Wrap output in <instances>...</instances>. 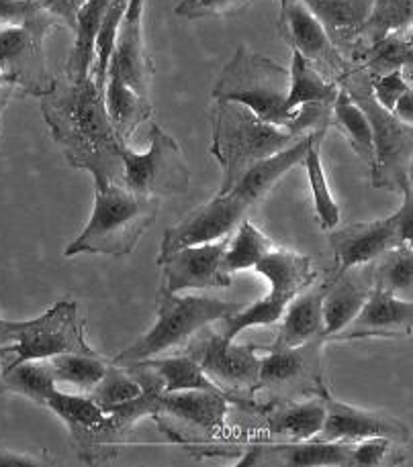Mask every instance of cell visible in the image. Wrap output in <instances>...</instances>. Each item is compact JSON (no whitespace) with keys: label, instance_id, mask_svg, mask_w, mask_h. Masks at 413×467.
Segmentation results:
<instances>
[{"label":"cell","instance_id":"obj_1","mask_svg":"<svg viewBox=\"0 0 413 467\" xmlns=\"http://www.w3.org/2000/svg\"><path fill=\"white\" fill-rule=\"evenodd\" d=\"M39 109L72 168L122 184V145L125 141L111 123L105 97L92 76L84 82L56 78L51 90L39 99Z\"/></svg>","mask_w":413,"mask_h":467},{"label":"cell","instance_id":"obj_2","mask_svg":"<svg viewBox=\"0 0 413 467\" xmlns=\"http://www.w3.org/2000/svg\"><path fill=\"white\" fill-rule=\"evenodd\" d=\"M94 180V209L84 231L66 247L64 255L99 254L127 255L137 241L156 223L158 198L129 192L109 178Z\"/></svg>","mask_w":413,"mask_h":467},{"label":"cell","instance_id":"obj_3","mask_svg":"<svg viewBox=\"0 0 413 467\" xmlns=\"http://www.w3.org/2000/svg\"><path fill=\"white\" fill-rule=\"evenodd\" d=\"M211 153L223 168L219 196L228 194L256 161L270 158L301 137L287 129L264 123L248 107L234 100H215L211 107Z\"/></svg>","mask_w":413,"mask_h":467},{"label":"cell","instance_id":"obj_4","mask_svg":"<svg viewBox=\"0 0 413 467\" xmlns=\"http://www.w3.org/2000/svg\"><path fill=\"white\" fill-rule=\"evenodd\" d=\"M338 86L363 109L371 125L375 145V163L371 168L373 186L393 192H403L408 186H413V125L403 123L393 112L378 105L371 90V76L363 66L352 64Z\"/></svg>","mask_w":413,"mask_h":467},{"label":"cell","instance_id":"obj_5","mask_svg":"<svg viewBox=\"0 0 413 467\" xmlns=\"http://www.w3.org/2000/svg\"><path fill=\"white\" fill-rule=\"evenodd\" d=\"M289 70L246 46L236 49L213 88L215 100H234L264 123L287 129L295 110H287Z\"/></svg>","mask_w":413,"mask_h":467},{"label":"cell","instance_id":"obj_6","mask_svg":"<svg viewBox=\"0 0 413 467\" xmlns=\"http://www.w3.org/2000/svg\"><path fill=\"white\" fill-rule=\"evenodd\" d=\"M242 306L244 305H238V302H226L217 298H180L175 292L160 288L156 296V325L142 339L129 345L125 351L119 353L111 361L115 366L129 368L140 361L156 358L164 351L183 348V345L191 341L193 335L203 331L211 323H219L221 318L234 315Z\"/></svg>","mask_w":413,"mask_h":467},{"label":"cell","instance_id":"obj_7","mask_svg":"<svg viewBox=\"0 0 413 467\" xmlns=\"http://www.w3.org/2000/svg\"><path fill=\"white\" fill-rule=\"evenodd\" d=\"M325 339L317 337L307 343L269 345L266 356L260 358L256 390L269 396V402L301 400V398L328 396L330 390L323 382L322 349Z\"/></svg>","mask_w":413,"mask_h":467},{"label":"cell","instance_id":"obj_8","mask_svg":"<svg viewBox=\"0 0 413 467\" xmlns=\"http://www.w3.org/2000/svg\"><path fill=\"white\" fill-rule=\"evenodd\" d=\"M123 178L129 192L160 198L183 196L191 190V171L175 137L158 123L150 127L148 151L137 153L127 143L122 145Z\"/></svg>","mask_w":413,"mask_h":467},{"label":"cell","instance_id":"obj_9","mask_svg":"<svg viewBox=\"0 0 413 467\" xmlns=\"http://www.w3.org/2000/svg\"><path fill=\"white\" fill-rule=\"evenodd\" d=\"M46 406L66 422L84 463L115 460L119 445H123L129 432L133 431L115 412L102 410L89 394L80 396L56 390L48 398Z\"/></svg>","mask_w":413,"mask_h":467},{"label":"cell","instance_id":"obj_10","mask_svg":"<svg viewBox=\"0 0 413 467\" xmlns=\"http://www.w3.org/2000/svg\"><path fill=\"white\" fill-rule=\"evenodd\" d=\"M229 404L239 406L234 398L203 390L162 394L160 409L152 419L170 441L201 449L223 437Z\"/></svg>","mask_w":413,"mask_h":467},{"label":"cell","instance_id":"obj_11","mask_svg":"<svg viewBox=\"0 0 413 467\" xmlns=\"http://www.w3.org/2000/svg\"><path fill=\"white\" fill-rule=\"evenodd\" d=\"M5 366L49 359L62 353H97L84 339V321L79 317V305L64 298L33 321H25L13 345L0 349V358L11 356Z\"/></svg>","mask_w":413,"mask_h":467},{"label":"cell","instance_id":"obj_12","mask_svg":"<svg viewBox=\"0 0 413 467\" xmlns=\"http://www.w3.org/2000/svg\"><path fill=\"white\" fill-rule=\"evenodd\" d=\"M266 345H234L223 341L219 333H209L205 339L188 345L186 356L199 363L211 382L221 390L239 398L254 396L260 371V356Z\"/></svg>","mask_w":413,"mask_h":467},{"label":"cell","instance_id":"obj_13","mask_svg":"<svg viewBox=\"0 0 413 467\" xmlns=\"http://www.w3.org/2000/svg\"><path fill=\"white\" fill-rule=\"evenodd\" d=\"M279 33L292 51L303 56L330 82L338 84L350 70V59L340 54L322 21L301 0H281Z\"/></svg>","mask_w":413,"mask_h":467},{"label":"cell","instance_id":"obj_14","mask_svg":"<svg viewBox=\"0 0 413 467\" xmlns=\"http://www.w3.org/2000/svg\"><path fill=\"white\" fill-rule=\"evenodd\" d=\"M248 211L249 206L238 196L217 194L213 201L186 214V219L180 221L176 227L166 229L156 264L160 265L170 254L183 247L213 244V241L231 235L238 224L246 219Z\"/></svg>","mask_w":413,"mask_h":467},{"label":"cell","instance_id":"obj_15","mask_svg":"<svg viewBox=\"0 0 413 467\" xmlns=\"http://www.w3.org/2000/svg\"><path fill=\"white\" fill-rule=\"evenodd\" d=\"M383 437L397 445H406L411 431L399 419L381 410H365L358 406L335 400L332 394L325 396V419L315 439L332 443H356V441Z\"/></svg>","mask_w":413,"mask_h":467},{"label":"cell","instance_id":"obj_16","mask_svg":"<svg viewBox=\"0 0 413 467\" xmlns=\"http://www.w3.org/2000/svg\"><path fill=\"white\" fill-rule=\"evenodd\" d=\"M43 36L27 27H0V72L13 78L15 86L41 99L54 86L43 56Z\"/></svg>","mask_w":413,"mask_h":467},{"label":"cell","instance_id":"obj_17","mask_svg":"<svg viewBox=\"0 0 413 467\" xmlns=\"http://www.w3.org/2000/svg\"><path fill=\"white\" fill-rule=\"evenodd\" d=\"M413 328V302L397 298L391 292L371 288L363 308L352 321L332 335L328 341L355 339H401Z\"/></svg>","mask_w":413,"mask_h":467},{"label":"cell","instance_id":"obj_18","mask_svg":"<svg viewBox=\"0 0 413 467\" xmlns=\"http://www.w3.org/2000/svg\"><path fill=\"white\" fill-rule=\"evenodd\" d=\"M231 235L205 245L183 247L170 254L160 265L164 267V290L186 288H229L231 274L223 270V254Z\"/></svg>","mask_w":413,"mask_h":467},{"label":"cell","instance_id":"obj_19","mask_svg":"<svg viewBox=\"0 0 413 467\" xmlns=\"http://www.w3.org/2000/svg\"><path fill=\"white\" fill-rule=\"evenodd\" d=\"M328 241L335 259V272L332 275L352 270L356 265L371 264L389 249L403 245L397 213L387 219L356 223L342 231H334Z\"/></svg>","mask_w":413,"mask_h":467},{"label":"cell","instance_id":"obj_20","mask_svg":"<svg viewBox=\"0 0 413 467\" xmlns=\"http://www.w3.org/2000/svg\"><path fill=\"white\" fill-rule=\"evenodd\" d=\"M352 467L350 443L307 439L285 443H252L238 467Z\"/></svg>","mask_w":413,"mask_h":467},{"label":"cell","instance_id":"obj_21","mask_svg":"<svg viewBox=\"0 0 413 467\" xmlns=\"http://www.w3.org/2000/svg\"><path fill=\"white\" fill-rule=\"evenodd\" d=\"M109 64L117 67L119 76L129 88L150 99L154 64L143 41V0H129L127 3Z\"/></svg>","mask_w":413,"mask_h":467},{"label":"cell","instance_id":"obj_22","mask_svg":"<svg viewBox=\"0 0 413 467\" xmlns=\"http://www.w3.org/2000/svg\"><path fill=\"white\" fill-rule=\"evenodd\" d=\"M264 417V429L270 437L285 441H307L317 437L325 419V396H313L309 400H281L256 406Z\"/></svg>","mask_w":413,"mask_h":467},{"label":"cell","instance_id":"obj_23","mask_svg":"<svg viewBox=\"0 0 413 467\" xmlns=\"http://www.w3.org/2000/svg\"><path fill=\"white\" fill-rule=\"evenodd\" d=\"M317 133L322 131L301 137L295 145L287 147V150L274 153L266 160L256 161L252 168H248L244 171V176L238 180V184L231 188L228 194L238 196L239 201H244L249 206V209H254V206L270 192L272 186L277 184V182L285 176L292 166H297V163L303 161L309 145H312Z\"/></svg>","mask_w":413,"mask_h":467},{"label":"cell","instance_id":"obj_24","mask_svg":"<svg viewBox=\"0 0 413 467\" xmlns=\"http://www.w3.org/2000/svg\"><path fill=\"white\" fill-rule=\"evenodd\" d=\"M371 288V274H368L366 280H363V275L352 274V270L332 275L330 280H325V294L322 302L325 341L332 335L342 331L358 315V310L363 308Z\"/></svg>","mask_w":413,"mask_h":467},{"label":"cell","instance_id":"obj_25","mask_svg":"<svg viewBox=\"0 0 413 467\" xmlns=\"http://www.w3.org/2000/svg\"><path fill=\"white\" fill-rule=\"evenodd\" d=\"M254 270L270 282V294H277V296L287 300H292L317 280L312 259L289 252V249L272 247L254 265Z\"/></svg>","mask_w":413,"mask_h":467},{"label":"cell","instance_id":"obj_26","mask_svg":"<svg viewBox=\"0 0 413 467\" xmlns=\"http://www.w3.org/2000/svg\"><path fill=\"white\" fill-rule=\"evenodd\" d=\"M102 97H105V109L109 112L111 123H113L117 135L125 143L135 133V129L154 115L150 99H145L142 94L129 88L113 64H109Z\"/></svg>","mask_w":413,"mask_h":467},{"label":"cell","instance_id":"obj_27","mask_svg":"<svg viewBox=\"0 0 413 467\" xmlns=\"http://www.w3.org/2000/svg\"><path fill=\"white\" fill-rule=\"evenodd\" d=\"M323 294L325 282L315 284L312 290H307L303 294H297V296L287 305L285 321H282L277 341L272 345L292 348V345H301L317 339V337H323Z\"/></svg>","mask_w":413,"mask_h":467},{"label":"cell","instance_id":"obj_28","mask_svg":"<svg viewBox=\"0 0 413 467\" xmlns=\"http://www.w3.org/2000/svg\"><path fill=\"white\" fill-rule=\"evenodd\" d=\"M109 3L111 0H86L79 15H76L74 46L64 72V78L70 82H84L90 76L94 64V43H97L102 16L107 13Z\"/></svg>","mask_w":413,"mask_h":467},{"label":"cell","instance_id":"obj_29","mask_svg":"<svg viewBox=\"0 0 413 467\" xmlns=\"http://www.w3.org/2000/svg\"><path fill=\"white\" fill-rule=\"evenodd\" d=\"M145 363H148V366L158 374L164 394L185 392V390H203V392H213V394H223V396L234 398L236 402H239V409L248 410L254 406L252 398H239L221 390L217 384L206 378L199 363H196L193 358H188L186 353L185 356L164 358V359L152 358V359H145Z\"/></svg>","mask_w":413,"mask_h":467},{"label":"cell","instance_id":"obj_30","mask_svg":"<svg viewBox=\"0 0 413 467\" xmlns=\"http://www.w3.org/2000/svg\"><path fill=\"white\" fill-rule=\"evenodd\" d=\"M352 64L363 66L368 76H383L395 70H401L411 82V67H413V46L411 33L395 31L378 39L373 46L360 49Z\"/></svg>","mask_w":413,"mask_h":467},{"label":"cell","instance_id":"obj_31","mask_svg":"<svg viewBox=\"0 0 413 467\" xmlns=\"http://www.w3.org/2000/svg\"><path fill=\"white\" fill-rule=\"evenodd\" d=\"M13 392L46 406L48 398L56 392V379L48 359H31L0 371V392Z\"/></svg>","mask_w":413,"mask_h":467},{"label":"cell","instance_id":"obj_32","mask_svg":"<svg viewBox=\"0 0 413 467\" xmlns=\"http://www.w3.org/2000/svg\"><path fill=\"white\" fill-rule=\"evenodd\" d=\"M340 86L323 78L307 59L292 51V62L289 67V94L287 110H295L307 102H332L338 97Z\"/></svg>","mask_w":413,"mask_h":467},{"label":"cell","instance_id":"obj_33","mask_svg":"<svg viewBox=\"0 0 413 467\" xmlns=\"http://www.w3.org/2000/svg\"><path fill=\"white\" fill-rule=\"evenodd\" d=\"M373 288L391 292L403 300H411L413 294V244H403L389 249L375 259L368 270Z\"/></svg>","mask_w":413,"mask_h":467},{"label":"cell","instance_id":"obj_34","mask_svg":"<svg viewBox=\"0 0 413 467\" xmlns=\"http://www.w3.org/2000/svg\"><path fill=\"white\" fill-rule=\"evenodd\" d=\"M332 125L344 133L350 141L352 150L363 160L366 166L373 168L375 163V145H373V131L368 125V119L355 100L340 88L338 97L332 107Z\"/></svg>","mask_w":413,"mask_h":467},{"label":"cell","instance_id":"obj_35","mask_svg":"<svg viewBox=\"0 0 413 467\" xmlns=\"http://www.w3.org/2000/svg\"><path fill=\"white\" fill-rule=\"evenodd\" d=\"M411 19L413 0H373L371 15H368V21L365 23L363 31H360L358 47L352 59L356 57L360 49L373 46V43L389 36V33L411 29Z\"/></svg>","mask_w":413,"mask_h":467},{"label":"cell","instance_id":"obj_36","mask_svg":"<svg viewBox=\"0 0 413 467\" xmlns=\"http://www.w3.org/2000/svg\"><path fill=\"white\" fill-rule=\"evenodd\" d=\"M323 137H325V131L315 135V140L312 141V145H309V150L305 153L303 163L307 168L309 186H312L317 223H320L322 229L330 231L340 223V209H338V204H335L334 196L330 192L328 180H325V171H323V166H322Z\"/></svg>","mask_w":413,"mask_h":467},{"label":"cell","instance_id":"obj_37","mask_svg":"<svg viewBox=\"0 0 413 467\" xmlns=\"http://www.w3.org/2000/svg\"><path fill=\"white\" fill-rule=\"evenodd\" d=\"M48 361L56 382L76 386L86 394L92 390L109 366V359L101 353H62Z\"/></svg>","mask_w":413,"mask_h":467},{"label":"cell","instance_id":"obj_38","mask_svg":"<svg viewBox=\"0 0 413 467\" xmlns=\"http://www.w3.org/2000/svg\"><path fill=\"white\" fill-rule=\"evenodd\" d=\"M274 247L272 241L256 227L254 223L242 221L238 224L236 237L229 239V245L223 254V270L228 274L242 272L254 267Z\"/></svg>","mask_w":413,"mask_h":467},{"label":"cell","instance_id":"obj_39","mask_svg":"<svg viewBox=\"0 0 413 467\" xmlns=\"http://www.w3.org/2000/svg\"><path fill=\"white\" fill-rule=\"evenodd\" d=\"M291 300L277 296V294H269V296L254 302L249 306H242L236 310L234 315L221 318L219 335L223 341H234L236 337L248 327H260V325H274L279 318L285 315V308Z\"/></svg>","mask_w":413,"mask_h":467},{"label":"cell","instance_id":"obj_40","mask_svg":"<svg viewBox=\"0 0 413 467\" xmlns=\"http://www.w3.org/2000/svg\"><path fill=\"white\" fill-rule=\"evenodd\" d=\"M127 3L129 0H111L107 6V13H105V16H102L97 43H94V64H92L90 76H92L94 84H97L101 90H105L109 62H111V56H113L117 31H119V25H122L123 15H125Z\"/></svg>","mask_w":413,"mask_h":467},{"label":"cell","instance_id":"obj_41","mask_svg":"<svg viewBox=\"0 0 413 467\" xmlns=\"http://www.w3.org/2000/svg\"><path fill=\"white\" fill-rule=\"evenodd\" d=\"M140 394L142 386L137 384V379L129 374L125 368L115 366L113 361H109L105 374H102V378L89 392V396L101 406V409L123 404Z\"/></svg>","mask_w":413,"mask_h":467},{"label":"cell","instance_id":"obj_42","mask_svg":"<svg viewBox=\"0 0 413 467\" xmlns=\"http://www.w3.org/2000/svg\"><path fill=\"white\" fill-rule=\"evenodd\" d=\"M0 25L27 27L46 37V33L59 23L49 13L43 11L33 0H0Z\"/></svg>","mask_w":413,"mask_h":467},{"label":"cell","instance_id":"obj_43","mask_svg":"<svg viewBox=\"0 0 413 467\" xmlns=\"http://www.w3.org/2000/svg\"><path fill=\"white\" fill-rule=\"evenodd\" d=\"M254 3V0H180L175 13L183 19L196 21L205 16H229Z\"/></svg>","mask_w":413,"mask_h":467},{"label":"cell","instance_id":"obj_44","mask_svg":"<svg viewBox=\"0 0 413 467\" xmlns=\"http://www.w3.org/2000/svg\"><path fill=\"white\" fill-rule=\"evenodd\" d=\"M409 88H411V82L401 70H395L383 76H371L373 97L378 105L389 112H393L395 102H397L401 94Z\"/></svg>","mask_w":413,"mask_h":467},{"label":"cell","instance_id":"obj_45","mask_svg":"<svg viewBox=\"0 0 413 467\" xmlns=\"http://www.w3.org/2000/svg\"><path fill=\"white\" fill-rule=\"evenodd\" d=\"M393 441L383 439V437H373L365 441H356V443H350V462L352 467H376L383 465L387 457H389Z\"/></svg>","mask_w":413,"mask_h":467},{"label":"cell","instance_id":"obj_46","mask_svg":"<svg viewBox=\"0 0 413 467\" xmlns=\"http://www.w3.org/2000/svg\"><path fill=\"white\" fill-rule=\"evenodd\" d=\"M33 3L39 5L43 11L54 16L59 25H64V27L74 31L76 15H79L80 6L86 0H33Z\"/></svg>","mask_w":413,"mask_h":467},{"label":"cell","instance_id":"obj_47","mask_svg":"<svg viewBox=\"0 0 413 467\" xmlns=\"http://www.w3.org/2000/svg\"><path fill=\"white\" fill-rule=\"evenodd\" d=\"M43 465H58V462L51 460V457L16 453L0 445V467H43Z\"/></svg>","mask_w":413,"mask_h":467},{"label":"cell","instance_id":"obj_48","mask_svg":"<svg viewBox=\"0 0 413 467\" xmlns=\"http://www.w3.org/2000/svg\"><path fill=\"white\" fill-rule=\"evenodd\" d=\"M401 194H403V204L397 211L399 233H401L403 244H413V186H408Z\"/></svg>","mask_w":413,"mask_h":467},{"label":"cell","instance_id":"obj_49","mask_svg":"<svg viewBox=\"0 0 413 467\" xmlns=\"http://www.w3.org/2000/svg\"><path fill=\"white\" fill-rule=\"evenodd\" d=\"M393 115L397 117L403 123H413V88L406 90L395 102V109H393Z\"/></svg>","mask_w":413,"mask_h":467},{"label":"cell","instance_id":"obj_50","mask_svg":"<svg viewBox=\"0 0 413 467\" xmlns=\"http://www.w3.org/2000/svg\"><path fill=\"white\" fill-rule=\"evenodd\" d=\"M23 325L25 321H5V318H0V349L16 341V335H19Z\"/></svg>","mask_w":413,"mask_h":467},{"label":"cell","instance_id":"obj_51","mask_svg":"<svg viewBox=\"0 0 413 467\" xmlns=\"http://www.w3.org/2000/svg\"><path fill=\"white\" fill-rule=\"evenodd\" d=\"M5 84H8V86H15V84H13V78H11V76H6L5 72H0V88H3Z\"/></svg>","mask_w":413,"mask_h":467},{"label":"cell","instance_id":"obj_52","mask_svg":"<svg viewBox=\"0 0 413 467\" xmlns=\"http://www.w3.org/2000/svg\"><path fill=\"white\" fill-rule=\"evenodd\" d=\"M3 368H5V363H3V359H0V371H3Z\"/></svg>","mask_w":413,"mask_h":467}]
</instances>
